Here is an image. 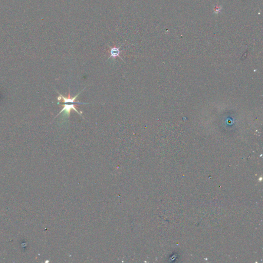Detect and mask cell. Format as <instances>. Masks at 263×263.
Segmentation results:
<instances>
[{
  "mask_svg": "<svg viewBox=\"0 0 263 263\" xmlns=\"http://www.w3.org/2000/svg\"><path fill=\"white\" fill-rule=\"evenodd\" d=\"M121 46H120L119 48H116V47L110 48V56L109 57L108 59L112 57V58H114V59L116 60V57H119V58H121L123 61V60L121 58V57L120 56V54L121 53V51H120V48Z\"/></svg>",
  "mask_w": 263,
  "mask_h": 263,
  "instance_id": "cell-1",
  "label": "cell"
}]
</instances>
